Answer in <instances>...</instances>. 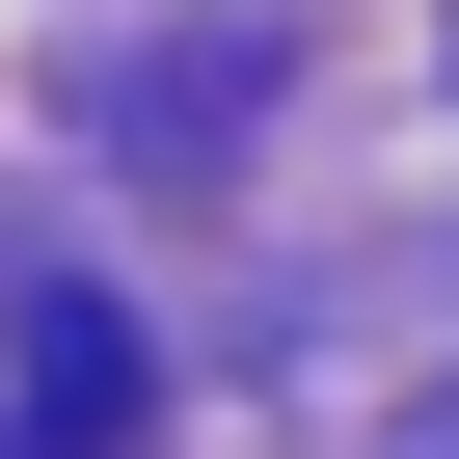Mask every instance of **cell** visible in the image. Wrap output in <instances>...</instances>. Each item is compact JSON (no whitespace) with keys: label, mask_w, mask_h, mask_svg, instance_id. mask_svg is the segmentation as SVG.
Listing matches in <instances>:
<instances>
[{"label":"cell","mask_w":459,"mask_h":459,"mask_svg":"<svg viewBox=\"0 0 459 459\" xmlns=\"http://www.w3.org/2000/svg\"><path fill=\"white\" fill-rule=\"evenodd\" d=\"M135 405H162V378H135V325L55 271V298H28V432H55V459H135Z\"/></svg>","instance_id":"obj_1"},{"label":"cell","mask_w":459,"mask_h":459,"mask_svg":"<svg viewBox=\"0 0 459 459\" xmlns=\"http://www.w3.org/2000/svg\"><path fill=\"white\" fill-rule=\"evenodd\" d=\"M405 459H459V432H405Z\"/></svg>","instance_id":"obj_2"}]
</instances>
